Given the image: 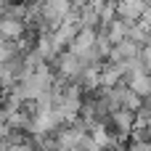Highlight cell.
Listing matches in <instances>:
<instances>
[{"mask_svg": "<svg viewBox=\"0 0 151 151\" xmlns=\"http://www.w3.org/2000/svg\"><path fill=\"white\" fill-rule=\"evenodd\" d=\"M24 19H16V16H5V19H0V32H3V37L5 40H19V37H24Z\"/></svg>", "mask_w": 151, "mask_h": 151, "instance_id": "1", "label": "cell"}]
</instances>
